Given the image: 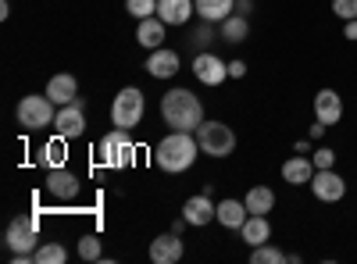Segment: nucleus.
I'll return each mask as SVG.
<instances>
[{"instance_id":"nucleus-28","label":"nucleus","mask_w":357,"mask_h":264,"mask_svg":"<svg viewBox=\"0 0 357 264\" xmlns=\"http://www.w3.org/2000/svg\"><path fill=\"white\" fill-rule=\"evenodd\" d=\"M282 261H286V254H282L279 247L261 243V247H254V250H250V264H282Z\"/></svg>"},{"instance_id":"nucleus-5","label":"nucleus","mask_w":357,"mask_h":264,"mask_svg":"<svg viewBox=\"0 0 357 264\" xmlns=\"http://www.w3.org/2000/svg\"><path fill=\"white\" fill-rule=\"evenodd\" d=\"M57 118V111H54V100L50 97H22L18 104V125L29 129V132H36V129H47L50 122Z\"/></svg>"},{"instance_id":"nucleus-20","label":"nucleus","mask_w":357,"mask_h":264,"mask_svg":"<svg viewBox=\"0 0 357 264\" xmlns=\"http://www.w3.org/2000/svg\"><path fill=\"white\" fill-rule=\"evenodd\" d=\"M136 40H139V47H146V50H158V47H165V22L161 18H143L139 22V29H136Z\"/></svg>"},{"instance_id":"nucleus-22","label":"nucleus","mask_w":357,"mask_h":264,"mask_svg":"<svg viewBox=\"0 0 357 264\" xmlns=\"http://www.w3.org/2000/svg\"><path fill=\"white\" fill-rule=\"evenodd\" d=\"M247 33H250L247 15H236V11H232L225 22H218V40H225V43H243Z\"/></svg>"},{"instance_id":"nucleus-29","label":"nucleus","mask_w":357,"mask_h":264,"mask_svg":"<svg viewBox=\"0 0 357 264\" xmlns=\"http://www.w3.org/2000/svg\"><path fill=\"white\" fill-rule=\"evenodd\" d=\"M126 11L132 15V18H151V15H158V0H126Z\"/></svg>"},{"instance_id":"nucleus-13","label":"nucleus","mask_w":357,"mask_h":264,"mask_svg":"<svg viewBox=\"0 0 357 264\" xmlns=\"http://www.w3.org/2000/svg\"><path fill=\"white\" fill-rule=\"evenodd\" d=\"M314 118L325 125H340V118H343V97L336 90H329V86L314 93Z\"/></svg>"},{"instance_id":"nucleus-34","label":"nucleus","mask_w":357,"mask_h":264,"mask_svg":"<svg viewBox=\"0 0 357 264\" xmlns=\"http://www.w3.org/2000/svg\"><path fill=\"white\" fill-rule=\"evenodd\" d=\"M250 11H254V0H236V15H247L250 18Z\"/></svg>"},{"instance_id":"nucleus-14","label":"nucleus","mask_w":357,"mask_h":264,"mask_svg":"<svg viewBox=\"0 0 357 264\" xmlns=\"http://www.w3.org/2000/svg\"><path fill=\"white\" fill-rule=\"evenodd\" d=\"M314 171H318V168H314L311 154H296V157L282 161V179H286L289 186H311Z\"/></svg>"},{"instance_id":"nucleus-27","label":"nucleus","mask_w":357,"mask_h":264,"mask_svg":"<svg viewBox=\"0 0 357 264\" xmlns=\"http://www.w3.org/2000/svg\"><path fill=\"white\" fill-rule=\"evenodd\" d=\"M79 257H82V261H100V257H104L100 236H93V232H86V236H79Z\"/></svg>"},{"instance_id":"nucleus-36","label":"nucleus","mask_w":357,"mask_h":264,"mask_svg":"<svg viewBox=\"0 0 357 264\" xmlns=\"http://www.w3.org/2000/svg\"><path fill=\"white\" fill-rule=\"evenodd\" d=\"M325 129H329V125H325V122H318V125H311V139H321V136H325Z\"/></svg>"},{"instance_id":"nucleus-17","label":"nucleus","mask_w":357,"mask_h":264,"mask_svg":"<svg viewBox=\"0 0 357 264\" xmlns=\"http://www.w3.org/2000/svg\"><path fill=\"white\" fill-rule=\"evenodd\" d=\"M146 72H151L154 79H172L178 72V54L168 50V47L151 50V57H146Z\"/></svg>"},{"instance_id":"nucleus-1","label":"nucleus","mask_w":357,"mask_h":264,"mask_svg":"<svg viewBox=\"0 0 357 264\" xmlns=\"http://www.w3.org/2000/svg\"><path fill=\"white\" fill-rule=\"evenodd\" d=\"M161 118L178 132H197L204 125V104L193 97V90H168L161 97Z\"/></svg>"},{"instance_id":"nucleus-9","label":"nucleus","mask_w":357,"mask_h":264,"mask_svg":"<svg viewBox=\"0 0 357 264\" xmlns=\"http://www.w3.org/2000/svg\"><path fill=\"white\" fill-rule=\"evenodd\" d=\"M193 75H197L204 86H222V82L229 79V65L222 61V57L200 50V54L193 57Z\"/></svg>"},{"instance_id":"nucleus-25","label":"nucleus","mask_w":357,"mask_h":264,"mask_svg":"<svg viewBox=\"0 0 357 264\" xmlns=\"http://www.w3.org/2000/svg\"><path fill=\"white\" fill-rule=\"evenodd\" d=\"M40 161H43L47 168H65V161H68V154H65V136H57V139L43 143Z\"/></svg>"},{"instance_id":"nucleus-21","label":"nucleus","mask_w":357,"mask_h":264,"mask_svg":"<svg viewBox=\"0 0 357 264\" xmlns=\"http://www.w3.org/2000/svg\"><path fill=\"white\" fill-rule=\"evenodd\" d=\"M247 218H250V211H247L243 200H232V196H229V200L218 203V222H222L225 228H236V232H240Z\"/></svg>"},{"instance_id":"nucleus-4","label":"nucleus","mask_w":357,"mask_h":264,"mask_svg":"<svg viewBox=\"0 0 357 264\" xmlns=\"http://www.w3.org/2000/svg\"><path fill=\"white\" fill-rule=\"evenodd\" d=\"M197 143H200V154L207 157H229L236 150V132L222 122H204L197 129Z\"/></svg>"},{"instance_id":"nucleus-30","label":"nucleus","mask_w":357,"mask_h":264,"mask_svg":"<svg viewBox=\"0 0 357 264\" xmlns=\"http://www.w3.org/2000/svg\"><path fill=\"white\" fill-rule=\"evenodd\" d=\"M193 43H197L200 50L211 47V43H215V22H204V18H200V29L193 33Z\"/></svg>"},{"instance_id":"nucleus-2","label":"nucleus","mask_w":357,"mask_h":264,"mask_svg":"<svg viewBox=\"0 0 357 264\" xmlns=\"http://www.w3.org/2000/svg\"><path fill=\"white\" fill-rule=\"evenodd\" d=\"M197 154H200V143H197L190 132H178V129H175L172 136H165V139L158 143L154 161H158V168H165L168 175H183V171L193 168Z\"/></svg>"},{"instance_id":"nucleus-8","label":"nucleus","mask_w":357,"mask_h":264,"mask_svg":"<svg viewBox=\"0 0 357 264\" xmlns=\"http://www.w3.org/2000/svg\"><path fill=\"white\" fill-rule=\"evenodd\" d=\"M311 193L321 200V203H336L347 196V183L336 168H318L314 179H311Z\"/></svg>"},{"instance_id":"nucleus-7","label":"nucleus","mask_w":357,"mask_h":264,"mask_svg":"<svg viewBox=\"0 0 357 264\" xmlns=\"http://www.w3.org/2000/svg\"><path fill=\"white\" fill-rule=\"evenodd\" d=\"M4 243H8L11 254H36V243H40V240H36V218H33V215L11 218Z\"/></svg>"},{"instance_id":"nucleus-19","label":"nucleus","mask_w":357,"mask_h":264,"mask_svg":"<svg viewBox=\"0 0 357 264\" xmlns=\"http://www.w3.org/2000/svg\"><path fill=\"white\" fill-rule=\"evenodd\" d=\"M240 236H243V243L254 250V247H261V243H268L272 240V225H268V215H250L247 222H243V228H240Z\"/></svg>"},{"instance_id":"nucleus-24","label":"nucleus","mask_w":357,"mask_h":264,"mask_svg":"<svg viewBox=\"0 0 357 264\" xmlns=\"http://www.w3.org/2000/svg\"><path fill=\"white\" fill-rule=\"evenodd\" d=\"M243 203H247L250 215H268V211H275V193L268 189V186H254V189L243 196Z\"/></svg>"},{"instance_id":"nucleus-26","label":"nucleus","mask_w":357,"mask_h":264,"mask_svg":"<svg viewBox=\"0 0 357 264\" xmlns=\"http://www.w3.org/2000/svg\"><path fill=\"white\" fill-rule=\"evenodd\" d=\"M33 261H36V264H65V261H68V250H65L61 243H43V247H36Z\"/></svg>"},{"instance_id":"nucleus-6","label":"nucleus","mask_w":357,"mask_h":264,"mask_svg":"<svg viewBox=\"0 0 357 264\" xmlns=\"http://www.w3.org/2000/svg\"><path fill=\"white\" fill-rule=\"evenodd\" d=\"M132 129H111L104 139H100V161L107 164V168H126V164H132V136H129Z\"/></svg>"},{"instance_id":"nucleus-35","label":"nucleus","mask_w":357,"mask_h":264,"mask_svg":"<svg viewBox=\"0 0 357 264\" xmlns=\"http://www.w3.org/2000/svg\"><path fill=\"white\" fill-rule=\"evenodd\" d=\"M343 36L347 40H357V18L354 22H343Z\"/></svg>"},{"instance_id":"nucleus-18","label":"nucleus","mask_w":357,"mask_h":264,"mask_svg":"<svg viewBox=\"0 0 357 264\" xmlns=\"http://www.w3.org/2000/svg\"><path fill=\"white\" fill-rule=\"evenodd\" d=\"M193 11H197L193 0H158V18L165 25H186Z\"/></svg>"},{"instance_id":"nucleus-16","label":"nucleus","mask_w":357,"mask_h":264,"mask_svg":"<svg viewBox=\"0 0 357 264\" xmlns=\"http://www.w3.org/2000/svg\"><path fill=\"white\" fill-rule=\"evenodd\" d=\"M151 261L154 264H175V261H183V240H178V232L158 236L151 243Z\"/></svg>"},{"instance_id":"nucleus-32","label":"nucleus","mask_w":357,"mask_h":264,"mask_svg":"<svg viewBox=\"0 0 357 264\" xmlns=\"http://www.w3.org/2000/svg\"><path fill=\"white\" fill-rule=\"evenodd\" d=\"M311 161H314V168H336V150L333 146H318L311 154Z\"/></svg>"},{"instance_id":"nucleus-23","label":"nucleus","mask_w":357,"mask_h":264,"mask_svg":"<svg viewBox=\"0 0 357 264\" xmlns=\"http://www.w3.org/2000/svg\"><path fill=\"white\" fill-rule=\"evenodd\" d=\"M193 4H197V15L204 22H215V25L236 11V0H193Z\"/></svg>"},{"instance_id":"nucleus-3","label":"nucleus","mask_w":357,"mask_h":264,"mask_svg":"<svg viewBox=\"0 0 357 264\" xmlns=\"http://www.w3.org/2000/svg\"><path fill=\"white\" fill-rule=\"evenodd\" d=\"M143 111H146V100L136 86H126V90H118L114 104H111V122L118 129H136L143 122Z\"/></svg>"},{"instance_id":"nucleus-10","label":"nucleus","mask_w":357,"mask_h":264,"mask_svg":"<svg viewBox=\"0 0 357 264\" xmlns=\"http://www.w3.org/2000/svg\"><path fill=\"white\" fill-rule=\"evenodd\" d=\"M54 129L57 136H65V139H75L86 132V114H82V97L75 104H65L61 111H57V118H54Z\"/></svg>"},{"instance_id":"nucleus-11","label":"nucleus","mask_w":357,"mask_h":264,"mask_svg":"<svg viewBox=\"0 0 357 264\" xmlns=\"http://www.w3.org/2000/svg\"><path fill=\"white\" fill-rule=\"evenodd\" d=\"M47 193L54 196V200H75L79 196V175H72L68 168H50V175H47Z\"/></svg>"},{"instance_id":"nucleus-15","label":"nucleus","mask_w":357,"mask_h":264,"mask_svg":"<svg viewBox=\"0 0 357 264\" xmlns=\"http://www.w3.org/2000/svg\"><path fill=\"white\" fill-rule=\"evenodd\" d=\"M47 97H50L57 107L75 104V100H79V82H75V75H68V72L50 75V82H47Z\"/></svg>"},{"instance_id":"nucleus-12","label":"nucleus","mask_w":357,"mask_h":264,"mask_svg":"<svg viewBox=\"0 0 357 264\" xmlns=\"http://www.w3.org/2000/svg\"><path fill=\"white\" fill-rule=\"evenodd\" d=\"M183 218L186 225H207V222H215L218 218V203H211V193H197L183 203Z\"/></svg>"},{"instance_id":"nucleus-33","label":"nucleus","mask_w":357,"mask_h":264,"mask_svg":"<svg viewBox=\"0 0 357 264\" xmlns=\"http://www.w3.org/2000/svg\"><path fill=\"white\" fill-rule=\"evenodd\" d=\"M229 75H232V79H243V75H247V65L240 61V57H236V61H229Z\"/></svg>"},{"instance_id":"nucleus-31","label":"nucleus","mask_w":357,"mask_h":264,"mask_svg":"<svg viewBox=\"0 0 357 264\" xmlns=\"http://www.w3.org/2000/svg\"><path fill=\"white\" fill-rule=\"evenodd\" d=\"M333 15L340 22H354L357 18V0H333Z\"/></svg>"}]
</instances>
